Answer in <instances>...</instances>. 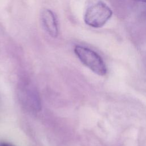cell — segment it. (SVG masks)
<instances>
[{
    "label": "cell",
    "mask_w": 146,
    "mask_h": 146,
    "mask_svg": "<svg viewBox=\"0 0 146 146\" xmlns=\"http://www.w3.org/2000/svg\"><path fill=\"white\" fill-rule=\"evenodd\" d=\"M112 14V10L104 2L96 1L87 8L84 15V21L88 26L99 28L106 24Z\"/></svg>",
    "instance_id": "1"
},
{
    "label": "cell",
    "mask_w": 146,
    "mask_h": 146,
    "mask_svg": "<svg viewBox=\"0 0 146 146\" xmlns=\"http://www.w3.org/2000/svg\"><path fill=\"white\" fill-rule=\"evenodd\" d=\"M75 54L82 63L94 73L103 76L107 73V67L101 56L94 51L82 46L74 48Z\"/></svg>",
    "instance_id": "2"
},
{
    "label": "cell",
    "mask_w": 146,
    "mask_h": 146,
    "mask_svg": "<svg viewBox=\"0 0 146 146\" xmlns=\"http://www.w3.org/2000/svg\"><path fill=\"white\" fill-rule=\"evenodd\" d=\"M19 96L25 107L32 112L40 110V100L37 91L32 86L26 84L21 89Z\"/></svg>",
    "instance_id": "3"
},
{
    "label": "cell",
    "mask_w": 146,
    "mask_h": 146,
    "mask_svg": "<svg viewBox=\"0 0 146 146\" xmlns=\"http://www.w3.org/2000/svg\"><path fill=\"white\" fill-rule=\"evenodd\" d=\"M43 25L51 37H56L58 34L57 20L54 13L49 9L43 10L41 17Z\"/></svg>",
    "instance_id": "4"
},
{
    "label": "cell",
    "mask_w": 146,
    "mask_h": 146,
    "mask_svg": "<svg viewBox=\"0 0 146 146\" xmlns=\"http://www.w3.org/2000/svg\"><path fill=\"white\" fill-rule=\"evenodd\" d=\"M0 146H15L12 144L5 143V142H1L0 143Z\"/></svg>",
    "instance_id": "5"
}]
</instances>
